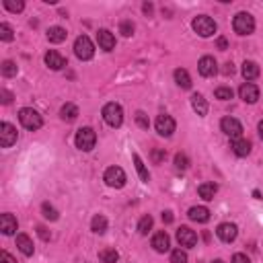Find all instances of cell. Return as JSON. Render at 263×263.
<instances>
[{
  "instance_id": "cell-9",
  "label": "cell",
  "mask_w": 263,
  "mask_h": 263,
  "mask_svg": "<svg viewBox=\"0 0 263 263\" xmlns=\"http://www.w3.org/2000/svg\"><path fill=\"white\" fill-rule=\"evenodd\" d=\"M220 128H222V132L228 136V138H233V140H238L243 136V125L234 117H224L220 121Z\"/></svg>"
},
{
  "instance_id": "cell-50",
  "label": "cell",
  "mask_w": 263,
  "mask_h": 263,
  "mask_svg": "<svg viewBox=\"0 0 263 263\" xmlns=\"http://www.w3.org/2000/svg\"><path fill=\"white\" fill-rule=\"evenodd\" d=\"M212 263H224V261H220V259H216V261H212Z\"/></svg>"
},
{
  "instance_id": "cell-42",
  "label": "cell",
  "mask_w": 263,
  "mask_h": 263,
  "mask_svg": "<svg viewBox=\"0 0 263 263\" xmlns=\"http://www.w3.org/2000/svg\"><path fill=\"white\" fill-rule=\"evenodd\" d=\"M233 263H251V261H249V257H247L245 253H236V255L233 257Z\"/></svg>"
},
{
  "instance_id": "cell-19",
  "label": "cell",
  "mask_w": 263,
  "mask_h": 263,
  "mask_svg": "<svg viewBox=\"0 0 263 263\" xmlns=\"http://www.w3.org/2000/svg\"><path fill=\"white\" fill-rule=\"evenodd\" d=\"M189 218L193 222H208L210 220V210L208 208H204V205H193V208H189Z\"/></svg>"
},
{
  "instance_id": "cell-2",
  "label": "cell",
  "mask_w": 263,
  "mask_h": 263,
  "mask_svg": "<svg viewBox=\"0 0 263 263\" xmlns=\"http://www.w3.org/2000/svg\"><path fill=\"white\" fill-rule=\"evenodd\" d=\"M19 121H21L23 128H25V130H31V132L39 130L41 125H43L41 116H39L35 109H31V107H23V109L19 111Z\"/></svg>"
},
{
  "instance_id": "cell-35",
  "label": "cell",
  "mask_w": 263,
  "mask_h": 263,
  "mask_svg": "<svg viewBox=\"0 0 263 263\" xmlns=\"http://www.w3.org/2000/svg\"><path fill=\"white\" fill-rule=\"evenodd\" d=\"M41 212H43V218H48V220H58V212H56L54 205L43 204V205H41Z\"/></svg>"
},
{
  "instance_id": "cell-39",
  "label": "cell",
  "mask_w": 263,
  "mask_h": 263,
  "mask_svg": "<svg viewBox=\"0 0 263 263\" xmlns=\"http://www.w3.org/2000/svg\"><path fill=\"white\" fill-rule=\"evenodd\" d=\"M175 167L179 169V171H185L187 167H189V158L185 156V154H175Z\"/></svg>"
},
{
  "instance_id": "cell-33",
  "label": "cell",
  "mask_w": 263,
  "mask_h": 263,
  "mask_svg": "<svg viewBox=\"0 0 263 263\" xmlns=\"http://www.w3.org/2000/svg\"><path fill=\"white\" fill-rule=\"evenodd\" d=\"M152 218H150V216H142V218H140V222H138V233L140 234H148V233H150V228H152Z\"/></svg>"
},
{
  "instance_id": "cell-37",
  "label": "cell",
  "mask_w": 263,
  "mask_h": 263,
  "mask_svg": "<svg viewBox=\"0 0 263 263\" xmlns=\"http://www.w3.org/2000/svg\"><path fill=\"white\" fill-rule=\"evenodd\" d=\"M171 263H187V253L181 249H175L173 253H171Z\"/></svg>"
},
{
  "instance_id": "cell-13",
  "label": "cell",
  "mask_w": 263,
  "mask_h": 263,
  "mask_svg": "<svg viewBox=\"0 0 263 263\" xmlns=\"http://www.w3.org/2000/svg\"><path fill=\"white\" fill-rule=\"evenodd\" d=\"M198 70H200L202 76L210 78V76H214L216 72H218V64H216V60L212 58V56H204V58L200 60V64H198Z\"/></svg>"
},
{
  "instance_id": "cell-45",
  "label": "cell",
  "mask_w": 263,
  "mask_h": 263,
  "mask_svg": "<svg viewBox=\"0 0 263 263\" xmlns=\"http://www.w3.org/2000/svg\"><path fill=\"white\" fill-rule=\"evenodd\" d=\"M233 72H234V66H233V62L224 64V74H233Z\"/></svg>"
},
{
  "instance_id": "cell-27",
  "label": "cell",
  "mask_w": 263,
  "mask_h": 263,
  "mask_svg": "<svg viewBox=\"0 0 263 263\" xmlns=\"http://www.w3.org/2000/svg\"><path fill=\"white\" fill-rule=\"evenodd\" d=\"M90 228H93V233L103 234L107 231V218H105V216H101V214H97L95 218L90 220Z\"/></svg>"
},
{
  "instance_id": "cell-22",
  "label": "cell",
  "mask_w": 263,
  "mask_h": 263,
  "mask_svg": "<svg viewBox=\"0 0 263 263\" xmlns=\"http://www.w3.org/2000/svg\"><path fill=\"white\" fill-rule=\"evenodd\" d=\"M251 142L249 140H245V138H238V140H233V150H234V154L236 156H247L249 152H251Z\"/></svg>"
},
{
  "instance_id": "cell-32",
  "label": "cell",
  "mask_w": 263,
  "mask_h": 263,
  "mask_svg": "<svg viewBox=\"0 0 263 263\" xmlns=\"http://www.w3.org/2000/svg\"><path fill=\"white\" fill-rule=\"evenodd\" d=\"M15 33H13V27L8 23H0V39L2 41H13Z\"/></svg>"
},
{
  "instance_id": "cell-15",
  "label": "cell",
  "mask_w": 263,
  "mask_h": 263,
  "mask_svg": "<svg viewBox=\"0 0 263 263\" xmlns=\"http://www.w3.org/2000/svg\"><path fill=\"white\" fill-rule=\"evenodd\" d=\"M97 41H99V48L105 50V52H111L116 48V37H113V33L107 31V29H101L97 33Z\"/></svg>"
},
{
  "instance_id": "cell-36",
  "label": "cell",
  "mask_w": 263,
  "mask_h": 263,
  "mask_svg": "<svg viewBox=\"0 0 263 263\" xmlns=\"http://www.w3.org/2000/svg\"><path fill=\"white\" fill-rule=\"evenodd\" d=\"M216 99H220V101H228V99H233V88H228V87H220V88H216Z\"/></svg>"
},
{
  "instance_id": "cell-47",
  "label": "cell",
  "mask_w": 263,
  "mask_h": 263,
  "mask_svg": "<svg viewBox=\"0 0 263 263\" xmlns=\"http://www.w3.org/2000/svg\"><path fill=\"white\" fill-rule=\"evenodd\" d=\"M163 220H165V222H173V216H171V212H165V214H163Z\"/></svg>"
},
{
  "instance_id": "cell-16",
  "label": "cell",
  "mask_w": 263,
  "mask_h": 263,
  "mask_svg": "<svg viewBox=\"0 0 263 263\" xmlns=\"http://www.w3.org/2000/svg\"><path fill=\"white\" fill-rule=\"evenodd\" d=\"M238 95L245 103H255L259 99V88L253 83H245L241 88H238Z\"/></svg>"
},
{
  "instance_id": "cell-41",
  "label": "cell",
  "mask_w": 263,
  "mask_h": 263,
  "mask_svg": "<svg viewBox=\"0 0 263 263\" xmlns=\"http://www.w3.org/2000/svg\"><path fill=\"white\" fill-rule=\"evenodd\" d=\"M0 263H17V259L10 253H6V251H2V253H0Z\"/></svg>"
},
{
  "instance_id": "cell-11",
  "label": "cell",
  "mask_w": 263,
  "mask_h": 263,
  "mask_svg": "<svg viewBox=\"0 0 263 263\" xmlns=\"http://www.w3.org/2000/svg\"><path fill=\"white\" fill-rule=\"evenodd\" d=\"M177 241H179L181 247L191 249V247H196V245H198V234L193 233L189 226H181L179 231H177Z\"/></svg>"
},
{
  "instance_id": "cell-30",
  "label": "cell",
  "mask_w": 263,
  "mask_h": 263,
  "mask_svg": "<svg viewBox=\"0 0 263 263\" xmlns=\"http://www.w3.org/2000/svg\"><path fill=\"white\" fill-rule=\"evenodd\" d=\"M134 165H136V171H138V175H140V179H142L144 183L150 181V173L146 171V167H144V163H142V158H140L138 154H134Z\"/></svg>"
},
{
  "instance_id": "cell-25",
  "label": "cell",
  "mask_w": 263,
  "mask_h": 263,
  "mask_svg": "<svg viewBox=\"0 0 263 263\" xmlns=\"http://www.w3.org/2000/svg\"><path fill=\"white\" fill-rule=\"evenodd\" d=\"M243 76L247 78V81H253V78L259 76V66L255 62H251V60H245L243 64Z\"/></svg>"
},
{
  "instance_id": "cell-24",
  "label": "cell",
  "mask_w": 263,
  "mask_h": 263,
  "mask_svg": "<svg viewBox=\"0 0 263 263\" xmlns=\"http://www.w3.org/2000/svg\"><path fill=\"white\" fill-rule=\"evenodd\" d=\"M60 117L64 121H74L78 117V107L72 105V103H66V105L60 109Z\"/></svg>"
},
{
  "instance_id": "cell-18",
  "label": "cell",
  "mask_w": 263,
  "mask_h": 263,
  "mask_svg": "<svg viewBox=\"0 0 263 263\" xmlns=\"http://www.w3.org/2000/svg\"><path fill=\"white\" fill-rule=\"evenodd\" d=\"M45 64H48L52 70H62V68L66 66V60L56 50H50L48 54H45Z\"/></svg>"
},
{
  "instance_id": "cell-44",
  "label": "cell",
  "mask_w": 263,
  "mask_h": 263,
  "mask_svg": "<svg viewBox=\"0 0 263 263\" xmlns=\"http://www.w3.org/2000/svg\"><path fill=\"white\" fill-rule=\"evenodd\" d=\"M152 158H154L156 163H161L163 158H165V152H161V150H154V152H152Z\"/></svg>"
},
{
  "instance_id": "cell-14",
  "label": "cell",
  "mask_w": 263,
  "mask_h": 263,
  "mask_svg": "<svg viewBox=\"0 0 263 263\" xmlns=\"http://www.w3.org/2000/svg\"><path fill=\"white\" fill-rule=\"evenodd\" d=\"M17 218L13 214H2L0 216V231H2V234L10 236V234H15L17 233Z\"/></svg>"
},
{
  "instance_id": "cell-21",
  "label": "cell",
  "mask_w": 263,
  "mask_h": 263,
  "mask_svg": "<svg viewBox=\"0 0 263 263\" xmlns=\"http://www.w3.org/2000/svg\"><path fill=\"white\" fill-rule=\"evenodd\" d=\"M191 107H193V111H196L198 116H205V113H208V103H205V99L200 93L191 95Z\"/></svg>"
},
{
  "instance_id": "cell-43",
  "label": "cell",
  "mask_w": 263,
  "mask_h": 263,
  "mask_svg": "<svg viewBox=\"0 0 263 263\" xmlns=\"http://www.w3.org/2000/svg\"><path fill=\"white\" fill-rule=\"evenodd\" d=\"M0 97H2V103H6V105H8V103H10V101H13V95H10V93H8V90H4V88H2V90H0Z\"/></svg>"
},
{
  "instance_id": "cell-28",
  "label": "cell",
  "mask_w": 263,
  "mask_h": 263,
  "mask_svg": "<svg viewBox=\"0 0 263 263\" xmlns=\"http://www.w3.org/2000/svg\"><path fill=\"white\" fill-rule=\"evenodd\" d=\"M175 83H177L181 88H189V87H191V78H189L187 70H183V68H177V70H175Z\"/></svg>"
},
{
  "instance_id": "cell-29",
  "label": "cell",
  "mask_w": 263,
  "mask_h": 263,
  "mask_svg": "<svg viewBox=\"0 0 263 263\" xmlns=\"http://www.w3.org/2000/svg\"><path fill=\"white\" fill-rule=\"evenodd\" d=\"M99 259H101L103 263H117L119 253H117L116 249H103L101 253H99Z\"/></svg>"
},
{
  "instance_id": "cell-23",
  "label": "cell",
  "mask_w": 263,
  "mask_h": 263,
  "mask_svg": "<svg viewBox=\"0 0 263 263\" xmlns=\"http://www.w3.org/2000/svg\"><path fill=\"white\" fill-rule=\"evenodd\" d=\"M216 191H218V187H216L214 183H202V185L198 187V193H200V198H202V200H205V202L214 200Z\"/></svg>"
},
{
  "instance_id": "cell-46",
  "label": "cell",
  "mask_w": 263,
  "mask_h": 263,
  "mask_svg": "<svg viewBox=\"0 0 263 263\" xmlns=\"http://www.w3.org/2000/svg\"><path fill=\"white\" fill-rule=\"evenodd\" d=\"M218 48H220V50H226V48H228V41H226L224 37L218 39Z\"/></svg>"
},
{
  "instance_id": "cell-5",
  "label": "cell",
  "mask_w": 263,
  "mask_h": 263,
  "mask_svg": "<svg viewBox=\"0 0 263 263\" xmlns=\"http://www.w3.org/2000/svg\"><path fill=\"white\" fill-rule=\"evenodd\" d=\"M233 27L238 35H251V33L255 31V19L249 13H238L233 21Z\"/></svg>"
},
{
  "instance_id": "cell-3",
  "label": "cell",
  "mask_w": 263,
  "mask_h": 263,
  "mask_svg": "<svg viewBox=\"0 0 263 263\" xmlns=\"http://www.w3.org/2000/svg\"><path fill=\"white\" fill-rule=\"evenodd\" d=\"M191 27H193V31H196L200 37H212L216 33V29H218V27H216V21L210 19V17H205V15H200V17L193 19Z\"/></svg>"
},
{
  "instance_id": "cell-20",
  "label": "cell",
  "mask_w": 263,
  "mask_h": 263,
  "mask_svg": "<svg viewBox=\"0 0 263 263\" xmlns=\"http://www.w3.org/2000/svg\"><path fill=\"white\" fill-rule=\"evenodd\" d=\"M17 247L23 255H33V251H35V247H33V241L27 236V234H17Z\"/></svg>"
},
{
  "instance_id": "cell-7",
  "label": "cell",
  "mask_w": 263,
  "mask_h": 263,
  "mask_svg": "<svg viewBox=\"0 0 263 263\" xmlns=\"http://www.w3.org/2000/svg\"><path fill=\"white\" fill-rule=\"evenodd\" d=\"M103 179H105V183L109 187H116V189H121L125 185V181H128L121 167H109L105 171V175H103Z\"/></svg>"
},
{
  "instance_id": "cell-31",
  "label": "cell",
  "mask_w": 263,
  "mask_h": 263,
  "mask_svg": "<svg viewBox=\"0 0 263 263\" xmlns=\"http://www.w3.org/2000/svg\"><path fill=\"white\" fill-rule=\"evenodd\" d=\"M0 70H2V76H6V78H13V76H17V64L15 62H10V60H4L2 62V66H0Z\"/></svg>"
},
{
  "instance_id": "cell-38",
  "label": "cell",
  "mask_w": 263,
  "mask_h": 263,
  "mask_svg": "<svg viewBox=\"0 0 263 263\" xmlns=\"http://www.w3.org/2000/svg\"><path fill=\"white\" fill-rule=\"evenodd\" d=\"M119 33L123 37H130L132 33H134V23L132 21H121V25H119Z\"/></svg>"
},
{
  "instance_id": "cell-34",
  "label": "cell",
  "mask_w": 263,
  "mask_h": 263,
  "mask_svg": "<svg viewBox=\"0 0 263 263\" xmlns=\"http://www.w3.org/2000/svg\"><path fill=\"white\" fill-rule=\"evenodd\" d=\"M4 8H8L10 13H21L25 8V2H21V0H4Z\"/></svg>"
},
{
  "instance_id": "cell-26",
  "label": "cell",
  "mask_w": 263,
  "mask_h": 263,
  "mask_svg": "<svg viewBox=\"0 0 263 263\" xmlns=\"http://www.w3.org/2000/svg\"><path fill=\"white\" fill-rule=\"evenodd\" d=\"M66 29H62V27H50L48 29V39L52 41V43H62L64 39H66Z\"/></svg>"
},
{
  "instance_id": "cell-1",
  "label": "cell",
  "mask_w": 263,
  "mask_h": 263,
  "mask_svg": "<svg viewBox=\"0 0 263 263\" xmlns=\"http://www.w3.org/2000/svg\"><path fill=\"white\" fill-rule=\"evenodd\" d=\"M74 144L76 148H81L83 152H90L97 144V134L93 128H81L74 136Z\"/></svg>"
},
{
  "instance_id": "cell-10",
  "label": "cell",
  "mask_w": 263,
  "mask_h": 263,
  "mask_svg": "<svg viewBox=\"0 0 263 263\" xmlns=\"http://www.w3.org/2000/svg\"><path fill=\"white\" fill-rule=\"evenodd\" d=\"M154 128H156V132L161 136L169 138V136L175 132V119L171 116H167V113H161V116L156 117V121H154Z\"/></svg>"
},
{
  "instance_id": "cell-4",
  "label": "cell",
  "mask_w": 263,
  "mask_h": 263,
  "mask_svg": "<svg viewBox=\"0 0 263 263\" xmlns=\"http://www.w3.org/2000/svg\"><path fill=\"white\" fill-rule=\"evenodd\" d=\"M103 119H105L107 125L111 128H119L123 123V109L117 103H107L105 107H103Z\"/></svg>"
},
{
  "instance_id": "cell-12",
  "label": "cell",
  "mask_w": 263,
  "mask_h": 263,
  "mask_svg": "<svg viewBox=\"0 0 263 263\" xmlns=\"http://www.w3.org/2000/svg\"><path fill=\"white\" fill-rule=\"evenodd\" d=\"M216 234H218V238L222 243H233L236 238V234H238V228H236V224L222 222L218 228H216Z\"/></svg>"
},
{
  "instance_id": "cell-49",
  "label": "cell",
  "mask_w": 263,
  "mask_h": 263,
  "mask_svg": "<svg viewBox=\"0 0 263 263\" xmlns=\"http://www.w3.org/2000/svg\"><path fill=\"white\" fill-rule=\"evenodd\" d=\"M259 136H261V140H263V119L259 121Z\"/></svg>"
},
{
  "instance_id": "cell-48",
  "label": "cell",
  "mask_w": 263,
  "mask_h": 263,
  "mask_svg": "<svg viewBox=\"0 0 263 263\" xmlns=\"http://www.w3.org/2000/svg\"><path fill=\"white\" fill-rule=\"evenodd\" d=\"M37 231H39V234H41L43 238H48V233H45V228H41V226H39V228H37Z\"/></svg>"
},
{
  "instance_id": "cell-8",
  "label": "cell",
  "mask_w": 263,
  "mask_h": 263,
  "mask_svg": "<svg viewBox=\"0 0 263 263\" xmlns=\"http://www.w3.org/2000/svg\"><path fill=\"white\" fill-rule=\"evenodd\" d=\"M19 138V134H17V128L15 125H10L8 121H2L0 123V146L2 148H10Z\"/></svg>"
},
{
  "instance_id": "cell-6",
  "label": "cell",
  "mask_w": 263,
  "mask_h": 263,
  "mask_svg": "<svg viewBox=\"0 0 263 263\" xmlns=\"http://www.w3.org/2000/svg\"><path fill=\"white\" fill-rule=\"evenodd\" d=\"M74 54H76L78 60H90V58L95 56V45H93V41H90L87 35L76 37V41H74Z\"/></svg>"
},
{
  "instance_id": "cell-40",
  "label": "cell",
  "mask_w": 263,
  "mask_h": 263,
  "mask_svg": "<svg viewBox=\"0 0 263 263\" xmlns=\"http://www.w3.org/2000/svg\"><path fill=\"white\" fill-rule=\"evenodd\" d=\"M136 121H138V125H140V128H144V130H148V125H150V121H148V117H146V113H142V111L136 113Z\"/></svg>"
},
{
  "instance_id": "cell-17",
  "label": "cell",
  "mask_w": 263,
  "mask_h": 263,
  "mask_svg": "<svg viewBox=\"0 0 263 263\" xmlns=\"http://www.w3.org/2000/svg\"><path fill=\"white\" fill-rule=\"evenodd\" d=\"M152 249L156 251V253H167V251L171 249V238L167 233H156L152 236Z\"/></svg>"
}]
</instances>
